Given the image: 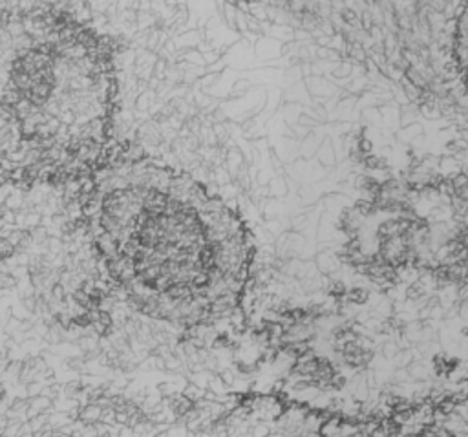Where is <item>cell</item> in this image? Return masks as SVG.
Wrapping results in <instances>:
<instances>
[{
	"mask_svg": "<svg viewBox=\"0 0 468 437\" xmlns=\"http://www.w3.org/2000/svg\"><path fill=\"white\" fill-rule=\"evenodd\" d=\"M82 220L116 286L136 310L186 322L222 296H238L250 244L222 200L150 158L108 160L94 172Z\"/></svg>",
	"mask_w": 468,
	"mask_h": 437,
	"instance_id": "6da1fadb",
	"label": "cell"
},
{
	"mask_svg": "<svg viewBox=\"0 0 468 437\" xmlns=\"http://www.w3.org/2000/svg\"><path fill=\"white\" fill-rule=\"evenodd\" d=\"M252 436H254V437H267V436H269V428L264 426V424H258V426L254 428Z\"/></svg>",
	"mask_w": 468,
	"mask_h": 437,
	"instance_id": "277c9868",
	"label": "cell"
},
{
	"mask_svg": "<svg viewBox=\"0 0 468 437\" xmlns=\"http://www.w3.org/2000/svg\"><path fill=\"white\" fill-rule=\"evenodd\" d=\"M384 350H386V357H394L395 352H397V346H395V344H388Z\"/></svg>",
	"mask_w": 468,
	"mask_h": 437,
	"instance_id": "8992f818",
	"label": "cell"
},
{
	"mask_svg": "<svg viewBox=\"0 0 468 437\" xmlns=\"http://www.w3.org/2000/svg\"><path fill=\"white\" fill-rule=\"evenodd\" d=\"M220 378H222V380H224L225 384H232V382H234V375L230 374L229 370H225V372H222V374H220Z\"/></svg>",
	"mask_w": 468,
	"mask_h": 437,
	"instance_id": "5b68a950",
	"label": "cell"
},
{
	"mask_svg": "<svg viewBox=\"0 0 468 437\" xmlns=\"http://www.w3.org/2000/svg\"><path fill=\"white\" fill-rule=\"evenodd\" d=\"M436 437H446V434H437Z\"/></svg>",
	"mask_w": 468,
	"mask_h": 437,
	"instance_id": "52a82bcc",
	"label": "cell"
},
{
	"mask_svg": "<svg viewBox=\"0 0 468 437\" xmlns=\"http://www.w3.org/2000/svg\"><path fill=\"white\" fill-rule=\"evenodd\" d=\"M452 52L459 75H461L464 86L468 88V2L461 8L458 18H456Z\"/></svg>",
	"mask_w": 468,
	"mask_h": 437,
	"instance_id": "3957f363",
	"label": "cell"
},
{
	"mask_svg": "<svg viewBox=\"0 0 468 437\" xmlns=\"http://www.w3.org/2000/svg\"><path fill=\"white\" fill-rule=\"evenodd\" d=\"M267 437H280V436H278V434H272V436H271V434H269V436H267Z\"/></svg>",
	"mask_w": 468,
	"mask_h": 437,
	"instance_id": "ba28073f",
	"label": "cell"
},
{
	"mask_svg": "<svg viewBox=\"0 0 468 437\" xmlns=\"http://www.w3.org/2000/svg\"><path fill=\"white\" fill-rule=\"evenodd\" d=\"M116 62L108 40L48 8L0 13V176L66 183L110 156Z\"/></svg>",
	"mask_w": 468,
	"mask_h": 437,
	"instance_id": "7a4b0ae2",
	"label": "cell"
}]
</instances>
